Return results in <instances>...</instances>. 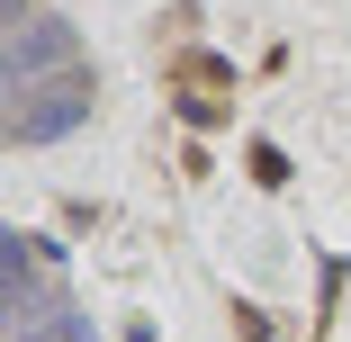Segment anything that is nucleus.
Wrapping results in <instances>:
<instances>
[{"mask_svg":"<svg viewBox=\"0 0 351 342\" xmlns=\"http://www.w3.org/2000/svg\"><path fill=\"white\" fill-rule=\"evenodd\" d=\"M252 180L279 189V180H289V154H279V145H252Z\"/></svg>","mask_w":351,"mask_h":342,"instance_id":"20e7f679","label":"nucleus"},{"mask_svg":"<svg viewBox=\"0 0 351 342\" xmlns=\"http://www.w3.org/2000/svg\"><path fill=\"white\" fill-rule=\"evenodd\" d=\"M90 108H99L90 63H73L54 82H27V90H10V145H63L73 126H90Z\"/></svg>","mask_w":351,"mask_h":342,"instance_id":"f257e3e1","label":"nucleus"},{"mask_svg":"<svg viewBox=\"0 0 351 342\" xmlns=\"http://www.w3.org/2000/svg\"><path fill=\"white\" fill-rule=\"evenodd\" d=\"M73 63H82V27H73V19H54V10H36L27 27H10L0 82H10V90H27V82H54V73H73Z\"/></svg>","mask_w":351,"mask_h":342,"instance_id":"f03ea898","label":"nucleus"},{"mask_svg":"<svg viewBox=\"0 0 351 342\" xmlns=\"http://www.w3.org/2000/svg\"><path fill=\"white\" fill-rule=\"evenodd\" d=\"M10 342H90V315H82L73 297H54V306H45L27 333H10Z\"/></svg>","mask_w":351,"mask_h":342,"instance_id":"7ed1b4c3","label":"nucleus"}]
</instances>
